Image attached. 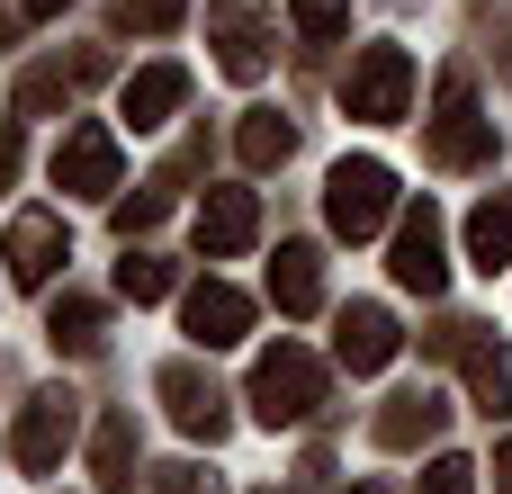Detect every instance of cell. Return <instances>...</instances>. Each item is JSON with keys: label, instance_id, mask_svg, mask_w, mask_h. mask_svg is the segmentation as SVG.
Segmentation results:
<instances>
[{"label": "cell", "instance_id": "6da1fadb", "mask_svg": "<svg viewBox=\"0 0 512 494\" xmlns=\"http://www.w3.org/2000/svg\"><path fill=\"white\" fill-rule=\"evenodd\" d=\"M315 405H324V360H315L306 342L261 351V369H252V414H261L270 432H297Z\"/></svg>", "mask_w": 512, "mask_h": 494}, {"label": "cell", "instance_id": "7a4b0ae2", "mask_svg": "<svg viewBox=\"0 0 512 494\" xmlns=\"http://www.w3.org/2000/svg\"><path fill=\"white\" fill-rule=\"evenodd\" d=\"M72 441H81V396H72V387L27 396V405H18V423H9V459H18L27 477H54Z\"/></svg>", "mask_w": 512, "mask_h": 494}, {"label": "cell", "instance_id": "3957f363", "mask_svg": "<svg viewBox=\"0 0 512 494\" xmlns=\"http://www.w3.org/2000/svg\"><path fill=\"white\" fill-rule=\"evenodd\" d=\"M117 180H126V153H117V126H99V117H81L63 144H54V189L63 198H117Z\"/></svg>", "mask_w": 512, "mask_h": 494}, {"label": "cell", "instance_id": "277c9868", "mask_svg": "<svg viewBox=\"0 0 512 494\" xmlns=\"http://www.w3.org/2000/svg\"><path fill=\"white\" fill-rule=\"evenodd\" d=\"M324 216H333V234L369 243V234L396 216V171H387V162H342V171L324 180Z\"/></svg>", "mask_w": 512, "mask_h": 494}, {"label": "cell", "instance_id": "5b68a950", "mask_svg": "<svg viewBox=\"0 0 512 494\" xmlns=\"http://www.w3.org/2000/svg\"><path fill=\"white\" fill-rule=\"evenodd\" d=\"M432 162H441V171H477V162H495V117H477V90H468V72H450V81H441Z\"/></svg>", "mask_w": 512, "mask_h": 494}, {"label": "cell", "instance_id": "8992f818", "mask_svg": "<svg viewBox=\"0 0 512 494\" xmlns=\"http://www.w3.org/2000/svg\"><path fill=\"white\" fill-rule=\"evenodd\" d=\"M342 99H351L360 126H396L405 99H414V54H405V45H369V54L351 63V90H342Z\"/></svg>", "mask_w": 512, "mask_h": 494}, {"label": "cell", "instance_id": "52a82bcc", "mask_svg": "<svg viewBox=\"0 0 512 494\" xmlns=\"http://www.w3.org/2000/svg\"><path fill=\"white\" fill-rule=\"evenodd\" d=\"M0 261H9V279H18V288H45V279L72 261V243H63V216H45V207H18V216H9V234H0Z\"/></svg>", "mask_w": 512, "mask_h": 494}, {"label": "cell", "instance_id": "ba28073f", "mask_svg": "<svg viewBox=\"0 0 512 494\" xmlns=\"http://www.w3.org/2000/svg\"><path fill=\"white\" fill-rule=\"evenodd\" d=\"M396 288H414V297H441L450 288V261H441V216H432V198L423 207H405V225H396Z\"/></svg>", "mask_w": 512, "mask_h": 494}, {"label": "cell", "instance_id": "9c48e42d", "mask_svg": "<svg viewBox=\"0 0 512 494\" xmlns=\"http://www.w3.org/2000/svg\"><path fill=\"white\" fill-rule=\"evenodd\" d=\"M180 324H189V342H198V351H234V342L252 333V297H243V288H225V279H207V288H189Z\"/></svg>", "mask_w": 512, "mask_h": 494}, {"label": "cell", "instance_id": "30bf717a", "mask_svg": "<svg viewBox=\"0 0 512 494\" xmlns=\"http://www.w3.org/2000/svg\"><path fill=\"white\" fill-rule=\"evenodd\" d=\"M153 387H162V405H171V423H180L189 441H225V387H216V378H198L189 360H171Z\"/></svg>", "mask_w": 512, "mask_h": 494}, {"label": "cell", "instance_id": "8fae6325", "mask_svg": "<svg viewBox=\"0 0 512 494\" xmlns=\"http://www.w3.org/2000/svg\"><path fill=\"white\" fill-rule=\"evenodd\" d=\"M252 234H261V198H252V189H207V207H198V252H207V261H234V252H252Z\"/></svg>", "mask_w": 512, "mask_h": 494}, {"label": "cell", "instance_id": "7c38bea8", "mask_svg": "<svg viewBox=\"0 0 512 494\" xmlns=\"http://www.w3.org/2000/svg\"><path fill=\"white\" fill-rule=\"evenodd\" d=\"M216 63H225L234 81H261V72H270V18H261L252 0H225V9H216Z\"/></svg>", "mask_w": 512, "mask_h": 494}, {"label": "cell", "instance_id": "4fadbf2b", "mask_svg": "<svg viewBox=\"0 0 512 494\" xmlns=\"http://www.w3.org/2000/svg\"><path fill=\"white\" fill-rule=\"evenodd\" d=\"M396 342H405V333H396V315H387V306H351V315H342V333H333V351H342V369H351V378H378V369L396 360Z\"/></svg>", "mask_w": 512, "mask_h": 494}, {"label": "cell", "instance_id": "5bb4252c", "mask_svg": "<svg viewBox=\"0 0 512 494\" xmlns=\"http://www.w3.org/2000/svg\"><path fill=\"white\" fill-rule=\"evenodd\" d=\"M441 423H450V405L432 387H414V396H396L378 414V450H423V441H441Z\"/></svg>", "mask_w": 512, "mask_h": 494}, {"label": "cell", "instance_id": "9a60e30c", "mask_svg": "<svg viewBox=\"0 0 512 494\" xmlns=\"http://www.w3.org/2000/svg\"><path fill=\"white\" fill-rule=\"evenodd\" d=\"M90 477H99V494H135V414H99Z\"/></svg>", "mask_w": 512, "mask_h": 494}, {"label": "cell", "instance_id": "2e32d148", "mask_svg": "<svg viewBox=\"0 0 512 494\" xmlns=\"http://www.w3.org/2000/svg\"><path fill=\"white\" fill-rule=\"evenodd\" d=\"M180 99H189V72H180V63H144V72L126 81V126H162Z\"/></svg>", "mask_w": 512, "mask_h": 494}, {"label": "cell", "instance_id": "e0dca14e", "mask_svg": "<svg viewBox=\"0 0 512 494\" xmlns=\"http://www.w3.org/2000/svg\"><path fill=\"white\" fill-rule=\"evenodd\" d=\"M270 297H279L288 315H315V306H324V261H315V243H288V252L270 261Z\"/></svg>", "mask_w": 512, "mask_h": 494}, {"label": "cell", "instance_id": "ac0fdd59", "mask_svg": "<svg viewBox=\"0 0 512 494\" xmlns=\"http://www.w3.org/2000/svg\"><path fill=\"white\" fill-rule=\"evenodd\" d=\"M468 261H477L486 279H495V270L512 261V189H495V198L468 216Z\"/></svg>", "mask_w": 512, "mask_h": 494}, {"label": "cell", "instance_id": "d6986e66", "mask_svg": "<svg viewBox=\"0 0 512 494\" xmlns=\"http://www.w3.org/2000/svg\"><path fill=\"white\" fill-rule=\"evenodd\" d=\"M45 342H54V351H72V360H90V351L108 342V315H99V297H63V306L45 315Z\"/></svg>", "mask_w": 512, "mask_h": 494}, {"label": "cell", "instance_id": "ffe728a7", "mask_svg": "<svg viewBox=\"0 0 512 494\" xmlns=\"http://www.w3.org/2000/svg\"><path fill=\"white\" fill-rule=\"evenodd\" d=\"M117 297L162 306V297H171V261H162V252H126V261H117Z\"/></svg>", "mask_w": 512, "mask_h": 494}, {"label": "cell", "instance_id": "44dd1931", "mask_svg": "<svg viewBox=\"0 0 512 494\" xmlns=\"http://www.w3.org/2000/svg\"><path fill=\"white\" fill-rule=\"evenodd\" d=\"M234 144H243V162H252V171H270V162H288V153H297L288 117H243V135H234Z\"/></svg>", "mask_w": 512, "mask_h": 494}, {"label": "cell", "instance_id": "7402d4cb", "mask_svg": "<svg viewBox=\"0 0 512 494\" xmlns=\"http://www.w3.org/2000/svg\"><path fill=\"white\" fill-rule=\"evenodd\" d=\"M72 81H81V72H63V63H36V72L18 81V117H45V108H63V99H72Z\"/></svg>", "mask_w": 512, "mask_h": 494}, {"label": "cell", "instance_id": "603a6c76", "mask_svg": "<svg viewBox=\"0 0 512 494\" xmlns=\"http://www.w3.org/2000/svg\"><path fill=\"white\" fill-rule=\"evenodd\" d=\"M288 9H297V36H306V45H333V36L351 27V0H288Z\"/></svg>", "mask_w": 512, "mask_h": 494}, {"label": "cell", "instance_id": "cb8c5ba5", "mask_svg": "<svg viewBox=\"0 0 512 494\" xmlns=\"http://www.w3.org/2000/svg\"><path fill=\"white\" fill-rule=\"evenodd\" d=\"M117 18H126V27H144V36H171V27L189 18V0H117Z\"/></svg>", "mask_w": 512, "mask_h": 494}, {"label": "cell", "instance_id": "d4e9b609", "mask_svg": "<svg viewBox=\"0 0 512 494\" xmlns=\"http://www.w3.org/2000/svg\"><path fill=\"white\" fill-rule=\"evenodd\" d=\"M423 494H477V468H468V459H432Z\"/></svg>", "mask_w": 512, "mask_h": 494}, {"label": "cell", "instance_id": "484cf974", "mask_svg": "<svg viewBox=\"0 0 512 494\" xmlns=\"http://www.w3.org/2000/svg\"><path fill=\"white\" fill-rule=\"evenodd\" d=\"M153 494H216V486H198V468H162V477H153Z\"/></svg>", "mask_w": 512, "mask_h": 494}, {"label": "cell", "instance_id": "4316f807", "mask_svg": "<svg viewBox=\"0 0 512 494\" xmlns=\"http://www.w3.org/2000/svg\"><path fill=\"white\" fill-rule=\"evenodd\" d=\"M18 180V126H0V189Z\"/></svg>", "mask_w": 512, "mask_h": 494}, {"label": "cell", "instance_id": "83f0119b", "mask_svg": "<svg viewBox=\"0 0 512 494\" xmlns=\"http://www.w3.org/2000/svg\"><path fill=\"white\" fill-rule=\"evenodd\" d=\"M495 477H504V494H512V441H504V450H495Z\"/></svg>", "mask_w": 512, "mask_h": 494}, {"label": "cell", "instance_id": "f1b7e54d", "mask_svg": "<svg viewBox=\"0 0 512 494\" xmlns=\"http://www.w3.org/2000/svg\"><path fill=\"white\" fill-rule=\"evenodd\" d=\"M18 9H27V18H54V9H63V0H18Z\"/></svg>", "mask_w": 512, "mask_h": 494}]
</instances>
